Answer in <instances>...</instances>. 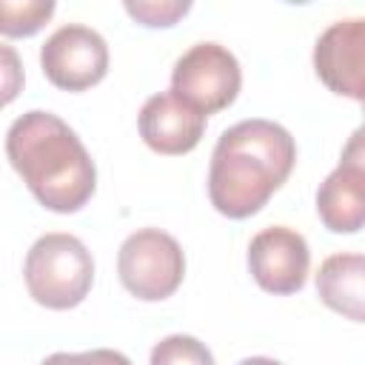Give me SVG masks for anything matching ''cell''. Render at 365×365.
I'll list each match as a JSON object with an SVG mask.
<instances>
[{"label": "cell", "mask_w": 365, "mask_h": 365, "mask_svg": "<svg viewBox=\"0 0 365 365\" xmlns=\"http://www.w3.org/2000/svg\"><path fill=\"white\" fill-rule=\"evenodd\" d=\"M297 143L274 120L251 117L225 128L211 151L208 200L228 220L257 214L291 177Z\"/></svg>", "instance_id": "1"}, {"label": "cell", "mask_w": 365, "mask_h": 365, "mask_svg": "<svg viewBox=\"0 0 365 365\" xmlns=\"http://www.w3.org/2000/svg\"><path fill=\"white\" fill-rule=\"evenodd\" d=\"M6 157L34 200L54 214L80 211L97 188V165L68 123L26 111L6 131Z\"/></svg>", "instance_id": "2"}, {"label": "cell", "mask_w": 365, "mask_h": 365, "mask_svg": "<svg viewBox=\"0 0 365 365\" xmlns=\"http://www.w3.org/2000/svg\"><path fill=\"white\" fill-rule=\"evenodd\" d=\"M23 282L29 297L48 311L77 308L94 282L91 251L74 234H43L26 254Z\"/></svg>", "instance_id": "3"}, {"label": "cell", "mask_w": 365, "mask_h": 365, "mask_svg": "<svg viewBox=\"0 0 365 365\" xmlns=\"http://www.w3.org/2000/svg\"><path fill=\"white\" fill-rule=\"evenodd\" d=\"M117 274L131 297L160 302L182 285L185 254L171 234L160 228H140L123 240L117 251Z\"/></svg>", "instance_id": "4"}, {"label": "cell", "mask_w": 365, "mask_h": 365, "mask_svg": "<svg viewBox=\"0 0 365 365\" xmlns=\"http://www.w3.org/2000/svg\"><path fill=\"white\" fill-rule=\"evenodd\" d=\"M242 86L237 57L220 43H194L171 68V94L208 117L228 108Z\"/></svg>", "instance_id": "5"}, {"label": "cell", "mask_w": 365, "mask_h": 365, "mask_svg": "<svg viewBox=\"0 0 365 365\" xmlns=\"http://www.w3.org/2000/svg\"><path fill=\"white\" fill-rule=\"evenodd\" d=\"M40 68L46 80L63 91H86L108 71V46L100 31L68 23L40 46Z\"/></svg>", "instance_id": "6"}, {"label": "cell", "mask_w": 365, "mask_h": 365, "mask_svg": "<svg viewBox=\"0 0 365 365\" xmlns=\"http://www.w3.org/2000/svg\"><path fill=\"white\" fill-rule=\"evenodd\" d=\"M317 214L334 234L365 228V123L345 140L336 168L317 188Z\"/></svg>", "instance_id": "7"}, {"label": "cell", "mask_w": 365, "mask_h": 365, "mask_svg": "<svg viewBox=\"0 0 365 365\" xmlns=\"http://www.w3.org/2000/svg\"><path fill=\"white\" fill-rule=\"evenodd\" d=\"M314 71L328 91L356 100L365 111V17L336 20L317 37Z\"/></svg>", "instance_id": "8"}, {"label": "cell", "mask_w": 365, "mask_h": 365, "mask_svg": "<svg viewBox=\"0 0 365 365\" xmlns=\"http://www.w3.org/2000/svg\"><path fill=\"white\" fill-rule=\"evenodd\" d=\"M248 268L257 285L268 294H297L311 271V251L299 231L288 225H271L251 237Z\"/></svg>", "instance_id": "9"}, {"label": "cell", "mask_w": 365, "mask_h": 365, "mask_svg": "<svg viewBox=\"0 0 365 365\" xmlns=\"http://www.w3.org/2000/svg\"><path fill=\"white\" fill-rule=\"evenodd\" d=\"M137 128L143 143L165 157H180L197 148L205 131V117L188 108L171 91L151 94L137 117Z\"/></svg>", "instance_id": "10"}, {"label": "cell", "mask_w": 365, "mask_h": 365, "mask_svg": "<svg viewBox=\"0 0 365 365\" xmlns=\"http://www.w3.org/2000/svg\"><path fill=\"white\" fill-rule=\"evenodd\" d=\"M317 297L345 319L365 322V254H331L317 271Z\"/></svg>", "instance_id": "11"}, {"label": "cell", "mask_w": 365, "mask_h": 365, "mask_svg": "<svg viewBox=\"0 0 365 365\" xmlns=\"http://www.w3.org/2000/svg\"><path fill=\"white\" fill-rule=\"evenodd\" d=\"M148 365H214V354L197 336L171 334L151 348Z\"/></svg>", "instance_id": "12"}, {"label": "cell", "mask_w": 365, "mask_h": 365, "mask_svg": "<svg viewBox=\"0 0 365 365\" xmlns=\"http://www.w3.org/2000/svg\"><path fill=\"white\" fill-rule=\"evenodd\" d=\"M54 14V3H0V31L3 37H29L46 26Z\"/></svg>", "instance_id": "13"}, {"label": "cell", "mask_w": 365, "mask_h": 365, "mask_svg": "<svg viewBox=\"0 0 365 365\" xmlns=\"http://www.w3.org/2000/svg\"><path fill=\"white\" fill-rule=\"evenodd\" d=\"M191 9V3H177V0H163V3H125V11L143 23V26H174L185 11Z\"/></svg>", "instance_id": "14"}, {"label": "cell", "mask_w": 365, "mask_h": 365, "mask_svg": "<svg viewBox=\"0 0 365 365\" xmlns=\"http://www.w3.org/2000/svg\"><path fill=\"white\" fill-rule=\"evenodd\" d=\"M40 365H131V359L111 348H94L83 354H51Z\"/></svg>", "instance_id": "15"}, {"label": "cell", "mask_w": 365, "mask_h": 365, "mask_svg": "<svg viewBox=\"0 0 365 365\" xmlns=\"http://www.w3.org/2000/svg\"><path fill=\"white\" fill-rule=\"evenodd\" d=\"M240 365H282V362L279 359H271V356H248Z\"/></svg>", "instance_id": "16"}]
</instances>
